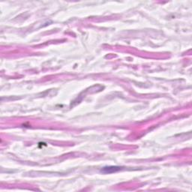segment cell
<instances>
[{
    "label": "cell",
    "instance_id": "1",
    "mask_svg": "<svg viewBox=\"0 0 192 192\" xmlns=\"http://www.w3.org/2000/svg\"><path fill=\"white\" fill-rule=\"evenodd\" d=\"M122 169V168L120 167H113V166H111V167H106V168H104L101 170V172L104 173H113V172L119 171L120 170Z\"/></svg>",
    "mask_w": 192,
    "mask_h": 192
}]
</instances>
